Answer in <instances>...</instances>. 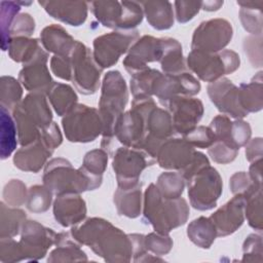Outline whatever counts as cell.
<instances>
[{
  "label": "cell",
  "mask_w": 263,
  "mask_h": 263,
  "mask_svg": "<svg viewBox=\"0 0 263 263\" xmlns=\"http://www.w3.org/2000/svg\"><path fill=\"white\" fill-rule=\"evenodd\" d=\"M72 67V77L76 89L82 95H92L100 86L102 68L95 62L90 49L76 40L69 53Z\"/></svg>",
  "instance_id": "obj_11"
},
{
  "label": "cell",
  "mask_w": 263,
  "mask_h": 263,
  "mask_svg": "<svg viewBox=\"0 0 263 263\" xmlns=\"http://www.w3.org/2000/svg\"><path fill=\"white\" fill-rule=\"evenodd\" d=\"M50 69L57 77L64 80H71L72 67H71L70 55L54 54L50 60Z\"/></svg>",
  "instance_id": "obj_52"
},
{
  "label": "cell",
  "mask_w": 263,
  "mask_h": 263,
  "mask_svg": "<svg viewBox=\"0 0 263 263\" xmlns=\"http://www.w3.org/2000/svg\"><path fill=\"white\" fill-rule=\"evenodd\" d=\"M240 6L239 17L242 24V27L252 34L261 35L262 29V11L261 5L262 1L259 2H236Z\"/></svg>",
  "instance_id": "obj_38"
},
{
  "label": "cell",
  "mask_w": 263,
  "mask_h": 263,
  "mask_svg": "<svg viewBox=\"0 0 263 263\" xmlns=\"http://www.w3.org/2000/svg\"><path fill=\"white\" fill-rule=\"evenodd\" d=\"M90 10L104 26L115 30H134L143 21L144 12L137 1H95Z\"/></svg>",
  "instance_id": "obj_8"
},
{
  "label": "cell",
  "mask_w": 263,
  "mask_h": 263,
  "mask_svg": "<svg viewBox=\"0 0 263 263\" xmlns=\"http://www.w3.org/2000/svg\"><path fill=\"white\" fill-rule=\"evenodd\" d=\"M186 182L190 204L195 210L209 211L216 206L223 191V182L215 167L206 165Z\"/></svg>",
  "instance_id": "obj_10"
},
{
  "label": "cell",
  "mask_w": 263,
  "mask_h": 263,
  "mask_svg": "<svg viewBox=\"0 0 263 263\" xmlns=\"http://www.w3.org/2000/svg\"><path fill=\"white\" fill-rule=\"evenodd\" d=\"M251 126L248 122L237 119L232 121L231 126V139L236 148H240L250 141L251 138Z\"/></svg>",
  "instance_id": "obj_53"
},
{
  "label": "cell",
  "mask_w": 263,
  "mask_h": 263,
  "mask_svg": "<svg viewBox=\"0 0 263 263\" xmlns=\"http://www.w3.org/2000/svg\"><path fill=\"white\" fill-rule=\"evenodd\" d=\"M24 260V255L18 241L13 237L0 238V261L2 263H12Z\"/></svg>",
  "instance_id": "obj_48"
},
{
  "label": "cell",
  "mask_w": 263,
  "mask_h": 263,
  "mask_svg": "<svg viewBox=\"0 0 263 263\" xmlns=\"http://www.w3.org/2000/svg\"><path fill=\"white\" fill-rule=\"evenodd\" d=\"M27 187L25 183L18 179H12L8 181L3 187V201L9 206L17 208L23 205L27 201Z\"/></svg>",
  "instance_id": "obj_45"
},
{
  "label": "cell",
  "mask_w": 263,
  "mask_h": 263,
  "mask_svg": "<svg viewBox=\"0 0 263 263\" xmlns=\"http://www.w3.org/2000/svg\"><path fill=\"white\" fill-rule=\"evenodd\" d=\"M41 45L38 39L30 37H12L7 46L9 58L16 62L26 64L30 62L40 50Z\"/></svg>",
  "instance_id": "obj_35"
},
{
  "label": "cell",
  "mask_w": 263,
  "mask_h": 263,
  "mask_svg": "<svg viewBox=\"0 0 263 263\" xmlns=\"http://www.w3.org/2000/svg\"><path fill=\"white\" fill-rule=\"evenodd\" d=\"M108 153L104 149H95L88 151L83 158L80 168L91 180L96 189L102 184V177L107 167Z\"/></svg>",
  "instance_id": "obj_36"
},
{
  "label": "cell",
  "mask_w": 263,
  "mask_h": 263,
  "mask_svg": "<svg viewBox=\"0 0 263 263\" xmlns=\"http://www.w3.org/2000/svg\"><path fill=\"white\" fill-rule=\"evenodd\" d=\"M223 5V1H205L201 4V9L206 11H216Z\"/></svg>",
  "instance_id": "obj_57"
},
{
  "label": "cell",
  "mask_w": 263,
  "mask_h": 263,
  "mask_svg": "<svg viewBox=\"0 0 263 263\" xmlns=\"http://www.w3.org/2000/svg\"><path fill=\"white\" fill-rule=\"evenodd\" d=\"M46 96L59 116L67 115L77 105L78 97L69 84L53 81Z\"/></svg>",
  "instance_id": "obj_31"
},
{
  "label": "cell",
  "mask_w": 263,
  "mask_h": 263,
  "mask_svg": "<svg viewBox=\"0 0 263 263\" xmlns=\"http://www.w3.org/2000/svg\"><path fill=\"white\" fill-rule=\"evenodd\" d=\"M27 219L26 213L17 208L0 202V238L16 236Z\"/></svg>",
  "instance_id": "obj_34"
},
{
  "label": "cell",
  "mask_w": 263,
  "mask_h": 263,
  "mask_svg": "<svg viewBox=\"0 0 263 263\" xmlns=\"http://www.w3.org/2000/svg\"><path fill=\"white\" fill-rule=\"evenodd\" d=\"M58 233L52 229L43 226L37 221L26 220L21 229V239L18 241L24 260L37 261L42 259L48 249L55 245Z\"/></svg>",
  "instance_id": "obj_15"
},
{
  "label": "cell",
  "mask_w": 263,
  "mask_h": 263,
  "mask_svg": "<svg viewBox=\"0 0 263 263\" xmlns=\"http://www.w3.org/2000/svg\"><path fill=\"white\" fill-rule=\"evenodd\" d=\"M175 132L186 136L193 130L203 115V105L198 99L189 96H177L166 104Z\"/></svg>",
  "instance_id": "obj_17"
},
{
  "label": "cell",
  "mask_w": 263,
  "mask_h": 263,
  "mask_svg": "<svg viewBox=\"0 0 263 263\" xmlns=\"http://www.w3.org/2000/svg\"><path fill=\"white\" fill-rule=\"evenodd\" d=\"M199 91V81L188 71L176 75L159 72L152 86V96H155L163 106L177 96L192 97Z\"/></svg>",
  "instance_id": "obj_16"
},
{
  "label": "cell",
  "mask_w": 263,
  "mask_h": 263,
  "mask_svg": "<svg viewBox=\"0 0 263 263\" xmlns=\"http://www.w3.org/2000/svg\"><path fill=\"white\" fill-rule=\"evenodd\" d=\"M233 36L231 24L225 18H212L201 22L194 30L191 50L219 52L226 47Z\"/></svg>",
  "instance_id": "obj_14"
},
{
  "label": "cell",
  "mask_w": 263,
  "mask_h": 263,
  "mask_svg": "<svg viewBox=\"0 0 263 263\" xmlns=\"http://www.w3.org/2000/svg\"><path fill=\"white\" fill-rule=\"evenodd\" d=\"M208 95L212 103L223 114L235 119L243 118L248 115L238 102V87L229 79L220 78L208 85Z\"/></svg>",
  "instance_id": "obj_21"
},
{
  "label": "cell",
  "mask_w": 263,
  "mask_h": 263,
  "mask_svg": "<svg viewBox=\"0 0 263 263\" xmlns=\"http://www.w3.org/2000/svg\"><path fill=\"white\" fill-rule=\"evenodd\" d=\"M54 219L63 227L75 226L86 216V204L79 193L58 195L53 201Z\"/></svg>",
  "instance_id": "obj_23"
},
{
  "label": "cell",
  "mask_w": 263,
  "mask_h": 263,
  "mask_svg": "<svg viewBox=\"0 0 263 263\" xmlns=\"http://www.w3.org/2000/svg\"><path fill=\"white\" fill-rule=\"evenodd\" d=\"M40 42L48 52L65 55L71 52L76 40L61 25L52 24L41 31Z\"/></svg>",
  "instance_id": "obj_26"
},
{
  "label": "cell",
  "mask_w": 263,
  "mask_h": 263,
  "mask_svg": "<svg viewBox=\"0 0 263 263\" xmlns=\"http://www.w3.org/2000/svg\"><path fill=\"white\" fill-rule=\"evenodd\" d=\"M35 30V21L27 12L20 13L13 21L9 36L12 37H30Z\"/></svg>",
  "instance_id": "obj_50"
},
{
  "label": "cell",
  "mask_w": 263,
  "mask_h": 263,
  "mask_svg": "<svg viewBox=\"0 0 263 263\" xmlns=\"http://www.w3.org/2000/svg\"><path fill=\"white\" fill-rule=\"evenodd\" d=\"M21 4L18 1H0V25H1V47L7 50L10 40L9 31L14 18L20 14Z\"/></svg>",
  "instance_id": "obj_43"
},
{
  "label": "cell",
  "mask_w": 263,
  "mask_h": 263,
  "mask_svg": "<svg viewBox=\"0 0 263 263\" xmlns=\"http://www.w3.org/2000/svg\"><path fill=\"white\" fill-rule=\"evenodd\" d=\"M162 38L144 35L132 45L122 63L125 70L133 75L147 69L148 63L159 62L162 57Z\"/></svg>",
  "instance_id": "obj_18"
},
{
  "label": "cell",
  "mask_w": 263,
  "mask_h": 263,
  "mask_svg": "<svg viewBox=\"0 0 263 263\" xmlns=\"http://www.w3.org/2000/svg\"><path fill=\"white\" fill-rule=\"evenodd\" d=\"M185 179L178 172H165L159 175L155 186L165 198L181 197L185 188Z\"/></svg>",
  "instance_id": "obj_42"
},
{
  "label": "cell",
  "mask_w": 263,
  "mask_h": 263,
  "mask_svg": "<svg viewBox=\"0 0 263 263\" xmlns=\"http://www.w3.org/2000/svg\"><path fill=\"white\" fill-rule=\"evenodd\" d=\"M200 1H176L174 3L176 10V18L180 24L191 21L201 9Z\"/></svg>",
  "instance_id": "obj_51"
},
{
  "label": "cell",
  "mask_w": 263,
  "mask_h": 263,
  "mask_svg": "<svg viewBox=\"0 0 263 263\" xmlns=\"http://www.w3.org/2000/svg\"><path fill=\"white\" fill-rule=\"evenodd\" d=\"M184 138L193 146L201 149L210 148L215 142L216 138L214 133L209 126L199 125L196 126L189 134L184 136Z\"/></svg>",
  "instance_id": "obj_47"
},
{
  "label": "cell",
  "mask_w": 263,
  "mask_h": 263,
  "mask_svg": "<svg viewBox=\"0 0 263 263\" xmlns=\"http://www.w3.org/2000/svg\"><path fill=\"white\" fill-rule=\"evenodd\" d=\"M187 235L197 247L210 249L217 237V231L211 219L201 216L189 223Z\"/></svg>",
  "instance_id": "obj_33"
},
{
  "label": "cell",
  "mask_w": 263,
  "mask_h": 263,
  "mask_svg": "<svg viewBox=\"0 0 263 263\" xmlns=\"http://www.w3.org/2000/svg\"><path fill=\"white\" fill-rule=\"evenodd\" d=\"M143 205V221L162 234L184 225L189 217V205L183 197L165 198L153 183L145 190Z\"/></svg>",
  "instance_id": "obj_2"
},
{
  "label": "cell",
  "mask_w": 263,
  "mask_h": 263,
  "mask_svg": "<svg viewBox=\"0 0 263 263\" xmlns=\"http://www.w3.org/2000/svg\"><path fill=\"white\" fill-rule=\"evenodd\" d=\"M239 55L230 49L209 53L191 50L187 57L188 68L205 82H215L223 75L233 73L239 68Z\"/></svg>",
  "instance_id": "obj_6"
},
{
  "label": "cell",
  "mask_w": 263,
  "mask_h": 263,
  "mask_svg": "<svg viewBox=\"0 0 263 263\" xmlns=\"http://www.w3.org/2000/svg\"><path fill=\"white\" fill-rule=\"evenodd\" d=\"M53 151L39 136L35 142L27 146H22L14 153L13 164L21 171L38 173L52 155Z\"/></svg>",
  "instance_id": "obj_24"
},
{
  "label": "cell",
  "mask_w": 263,
  "mask_h": 263,
  "mask_svg": "<svg viewBox=\"0 0 263 263\" xmlns=\"http://www.w3.org/2000/svg\"><path fill=\"white\" fill-rule=\"evenodd\" d=\"M238 151V149L233 148L220 141H216L210 148H208V153L211 156L212 160L222 164H226L233 161Z\"/></svg>",
  "instance_id": "obj_49"
},
{
  "label": "cell",
  "mask_w": 263,
  "mask_h": 263,
  "mask_svg": "<svg viewBox=\"0 0 263 263\" xmlns=\"http://www.w3.org/2000/svg\"><path fill=\"white\" fill-rule=\"evenodd\" d=\"M0 157L4 160L16 148L17 130L13 117L9 114V110L4 107H0Z\"/></svg>",
  "instance_id": "obj_32"
},
{
  "label": "cell",
  "mask_w": 263,
  "mask_h": 263,
  "mask_svg": "<svg viewBox=\"0 0 263 263\" xmlns=\"http://www.w3.org/2000/svg\"><path fill=\"white\" fill-rule=\"evenodd\" d=\"M149 25L156 30H168L174 26L173 4L168 1L140 2Z\"/></svg>",
  "instance_id": "obj_27"
},
{
  "label": "cell",
  "mask_w": 263,
  "mask_h": 263,
  "mask_svg": "<svg viewBox=\"0 0 263 263\" xmlns=\"http://www.w3.org/2000/svg\"><path fill=\"white\" fill-rule=\"evenodd\" d=\"M12 117L21 146L35 142L41 132L53 122L51 110L43 92L28 93L12 110Z\"/></svg>",
  "instance_id": "obj_3"
},
{
  "label": "cell",
  "mask_w": 263,
  "mask_h": 263,
  "mask_svg": "<svg viewBox=\"0 0 263 263\" xmlns=\"http://www.w3.org/2000/svg\"><path fill=\"white\" fill-rule=\"evenodd\" d=\"M262 80L241 83L238 87V102L246 113L257 112L262 108Z\"/></svg>",
  "instance_id": "obj_37"
},
{
  "label": "cell",
  "mask_w": 263,
  "mask_h": 263,
  "mask_svg": "<svg viewBox=\"0 0 263 263\" xmlns=\"http://www.w3.org/2000/svg\"><path fill=\"white\" fill-rule=\"evenodd\" d=\"M138 37V30H115L97 37L93 40L92 50L95 62L102 69L114 66L119 58L129 50Z\"/></svg>",
  "instance_id": "obj_13"
},
{
  "label": "cell",
  "mask_w": 263,
  "mask_h": 263,
  "mask_svg": "<svg viewBox=\"0 0 263 263\" xmlns=\"http://www.w3.org/2000/svg\"><path fill=\"white\" fill-rule=\"evenodd\" d=\"M144 246L148 252L156 256L166 255L173 248V240L168 234L151 232L144 235Z\"/></svg>",
  "instance_id": "obj_46"
},
{
  "label": "cell",
  "mask_w": 263,
  "mask_h": 263,
  "mask_svg": "<svg viewBox=\"0 0 263 263\" xmlns=\"http://www.w3.org/2000/svg\"><path fill=\"white\" fill-rule=\"evenodd\" d=\"M246 199V216L251 227L261 230L262 228V210H261V185L255 184L247 193L243 194Z\"/></svg>",
  "instance_id": "obj_40"
},
{
  "label": "cell",
  "mask_w": 263,
  "mask_h": 263,
  "mask_svg": "<svg viewBox=\"0 0 263 263\" xmlns=\"http://www.w3.org/2000/svg\"><path fill=\"white\" fill-rule=\"evenodd\" d=\"M196 150L185 139L165 140L156 154V161L160 167L183 173L192 162Z\"/></svg>",
  "instance_id": "obj_19"
},
{
  "label": "cell",
  "mask_w": 263,
  "mask_h": 263,
  "mask_svg": "<svg viewBox=\"0 0 263 263\" xmlns=\"http://www.w3.org/2000/svg\"><path fill=\"white\" fill-rule=\"evenodd\" d=\"M47 61L48 54L41 47L30 62L23 65L18 81L30 92L46 93L51 86L53 81L47 68Z\"/></svg>",
  "instance_id": "obj_20"
},
{
  "label": "cell",
  "mask_w": 263,
  "mask_h": 263,
  "mask_svg": "<svg viewBox=\"0 0 263 263\" xmlns=\"http://www.w3.org/2000/svg\"><path fill=\"white\" fill-rule=\"evenodd\" d=\"M249 144L247 145L246 147V155H247V159L251 162L255 161L256 158L260 159L261 156L258 155L256 153L259 152V153H262V141H261V138H256L254 140H251L248 142Z\"/></svg>",
  "instance_id": "obj_56"
},
{
  "label": "cell",
  "mask_w": 263,
  "mask_h": 263,
  "mask_svg": "<svg viewBox=\"0 0 263 263\" xmlns=\"http://www.w3.org/2000/svg\"><path fill=\"white\" fill-rule=\"evenodd\" d=\"M44 10L53 18L78 27L87 17L88 4L84 1H39Z\"/></svg>",
  "instance_id": "obj_25"
},
{
  "label": "cell",
  "mask_w": 263,
  "mask_h": 263,
  "mask_svg": "<svg viewBox=\"0 0 263 263\" xmlns=\"http://www.w3.org/2000/svg\"><path fill=\"white\" fill-rule=\"evenodd\" d=\"M261 236L251 234L243 242V258L242 261H251L253 255H255L256 249H261Z\"/></svg>",
  "instance_id": "obj_55"
},
{
  "label": "cell",
  "mask_w": 263,
  "mask_h": 263,
  "mask_svg": "<svg viewBox=\"0 0 263 263\" xmlns=\"http://www.w3.org/2000/svg\"><path fill=\"white\" fill-rule=\"evenodd\" d=\"M57 248L51 251L48 256V262H71V261H87L85 253L80 249L78 243L69 233H58Z\"/></svg>",
  "instance_id": "obj_29"
},
{
  "label": "cell",
  "mask_w": 263,
  "mask_h": 263,
  "mask_svg": "<svg viewBox=\"0 0 263 263\" xmlns=\"http://www.w3.org/2000/svg\"><path fill=\"white\" fill-rule=\"evenodd\" d=\"M158 73V70L148 67L147 69L132 75L129 86L134 99L149 98L152 96L153 82Z\"/></svg>",
  "instance_id": "obj_41"
},
{
  "label": "cell",
  "mask_w": 263,
  "mask_h": 263,
  "mask_svg": "<svg viewBox=\"0 0 263 263\" xmlns=\"http://www.w3.org/2000/svg\"><path fill=\"white\" fill-rule=\"evenodd\" d=\"M156 160L141 149L118 147L113 154L112 166L119 188H130L139 184L141 173Z\"/></svg>",
  "instance_id": "obj_12"
},
{
  "label": "cell",
  "mask_w": 263,
  "mask_h": 263,
  "mask_svg": "<svg viewBox=\"0 0 263 263\" xmlns=\"http://www.w3.org/2000/svg\"><path fill=\"white\" fill-rule=\"evenodd\" d=\"M23 87L12 76L4 75L0 79V104L7 110H13L22 101Z\"/></svg>",
  "instance_id": "obj_39"
},
{
  "label": "cell",
  "mask_w": 263,
  "mask_h": 263,
  "mask_svg": "<svg viewBox=\"0 0 263 263\" xmlns=\"http://www.w3.org/2000/svg\"><path fill=\"white\" fill-rule=\"evenodd\" d=\"M71 235L78 243L88 246L107 262L132 260L134 245L130 235L103 218L83 220L72 227Z\"/></svg>",
  "instance_id": "obj_1"
},
{
  "label": "cell",
  "mask_w": 263,
  "mask_h": 263,
  "mask_svg": "<svg viewBox=\"0 0 263 263\" xmlns=\"http://www.w3.org/2000/svg\"><path fill=\"white\" fill-rule=\"evenodd\" d=\"M52 200V192L43 185H34L28 189L26 206L32 213L46 212Z\"/></svg>",
  "instance_id": "obj_44"
},
{
  "label": "cell",
  "mask_w": 263,
  "mask_h": 263,
  "mask_svg": "<svg viewBox=\"0 0 263 263\" xmlns=\"http://www.w3.org/2000/svg\"><path fill=\"white\" fill-rule=\"evenodd\" d=\"M114 204L120 216L127 218H137L141 214L142 209V190L141 184L130 188H117L114 192Z\"/></svg>",
  "instance_id": "obj_28"
},
{
  "label": "cell",
  "mask_w": 263,
  "mask_h": 263,
  "mask_svg": "<svg viewBox=\"0 0 263 263\" xmlns=\"http://www.w3.org/2000/svg\"><path fill=\"white\" fill-rule=\"evenodd\" d=\"M127 101V85L123 76L119 71H109L102 82L98 109L104 123L102 142L114 139L115 124L123 114Z\"/></svg>",
  "instance_id": "obj_4"
},
{
  "label": "cell",
  "mask_w": 263,
  "mask_h": 263,
  "mask_svg": "<svg viewBox=\"0 0 263 263\" xmlns=\"http://www.w3.org/2000/svg\"><path fill=\"white\" fill-rule=\"evenodd\" d=\"M163 52L159 61L164 74L176 75L187 71L181 43L174 38L163 37Z\"/></svg>",
  "instance_id": "obj_30"
},
{
  "label": "cell",
  "mask_w": 263,
  "mask_h": 263,
  "mask_svg": "<svg viewBox=\"0 0 263 263\" xmlns=\"http://www.w3.org/2000/svg\"><path fill=\"white\" fill-rule=\"evenodd\" d=\"M43 184L57 196L96 189L91 180L80 167L75 170L69 160L62 157L52 158L46 163Z\"/></svg>",
  "instance_id": "obj_5"
},
{
  "label": "cell",
  "mask_w": 263,
  "mask_h": 263,
  "mask_svg": "<svg viewBox=\"0 0 263 263\" xmlns=\"http://www.w3.org/2000/svg\"><path fill=\"white\" fill-rule=\"evenodd\" d=\"M255 184L250 178V176L245 172L235 173L229 180L230 191L235 194H245L247 193ZM260 185V184H258Z\"/></svg>",
  "instance_id": "obj_54"
},
{
  "label": "cell",
  "mask_w": 263,
  "mask_h": 263,
  "mask_svg": "<svg viewBox=\"0 0 263 263\" xmlns=\"http://www.w3.org/2000/svg\"><path fill=\"white\" fill-rule=\"evenodd\" d=\"M246 199L242 194H235L229 201L219 208L210 219L213 222L217 236H227L235 232L245 220Z\"/></svg>",
  "instance_id": "obj_22"
},
{
  "label": "cell",
  "mask_w": 263,
  "mask_h": 263,
  "mask_svg": "<svg viewBox=\"0 0 263 263\" xmlns=\"http://www.w3.org/2000/svg\"><path fill=\"white\" fill-rule=\"evenodd\" d=\"M149 98L134 99L130 110L123 112L114 127V138L123 146L139 149L146 134V116L155 107Z\"/></svg>",
  "instance_id": "obj_7"
},
{
  "label": "cell",
  "mask_w": 263,
  "mask_h": 263,
  "mask_svg": "<svg viewBox=\"0 0 263 263\" xmlns=\"http://www.w3.org/2000/svg\"><path fill=\"white\" fill-rule=\"evenodd\" d=\"M62 126L67 140L73 143L92 142L104 130L99 110L83 104H77L63 117Z\"/></svg>",
  "instance_id": "obj_9"
}]
</instances>
